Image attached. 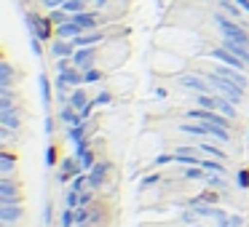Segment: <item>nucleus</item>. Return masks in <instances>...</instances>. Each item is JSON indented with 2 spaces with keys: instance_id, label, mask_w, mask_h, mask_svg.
Returning <instances> with one entry per match:
<instances>
[{
  "instance_id": "obj_1",
  "label": "nucleus",
  "mask_w": 249,
  "mask_h": 227,
  "mask_svg": "<svg viewBox=\"0 0 249 227\" xmlns=\"http://www.w3.org/2000/svg\"><path fill=\"white\" fill-rule=\"evenodd\" d=\"M206 81L212 83V91H220L222 97H228L231 102H236V104H241V99H244V88L238 86V83H233V81H228V78H222V75H217V72H209V75H204Z\"/></svg>"
},
{
  "instance_id": "obj_2",
  "label": "nucleus",
  "mask_w": 249,
  "mask_h": 227,
  "mask_svg": "<svg viewBox=\"0 0 249 227\" xmlns=\"http://www.w3.org/2000/svg\"><path fill=\"white\" fill-rule=\"evenodd\" d=\"M214 27L220 30L222 38H231V40H238V43L249 46V32L241 27V24H236V19H228V16H222V14H214Z\"/></svg>"
},
{
  "instance_id": "obj_3",
  "label": "nucleus",
  "mask_w": 249,
  "mask_h": 227,
  "mask_svg": "<svg viewBox=\"0 0 249 227\" xmlns=\"http://www.w3.org/2000/svg\"><path fill=\"white\" fill-rule=\"evenodd\" d=\"M22 203V187L11 177H0V206Z\"/></svg>"
},
{
  "instance_id": "obj_4",
  "label": "nucleus",
  "mask_w": 249,
  "mask_h": 227,
  "mask_svg": "<svg viewBox=\"0 0 249 227\" xmlns=\"http://www.w3.org/2000/svg\"><path fill=\"white\" fill-rule=\"evenodd\" d=\"M24 22H27L30 38H38V40H49L51 38V27H49L51 19H40L38 14H24Z\"/></svg>"
},
{
  "instance_id": "obj_5",
  "label": "nucleus",
  "mask_w": 249,
  "mask_h": 227,
  "mask_svg": "<svg viewBox=\"0 0 249 227\" xmlns=\"http://www.w3.org/2000/svg\"><path fill=\"white\" fill-rule=\"evenodd\" d=\"M209 56L214 62H222V65H231V67H236V70H241V72H247L249 70V65L241 59V56H236L233 51H228L225 46H220V49H212L209 51Z\"/></svg>"
},
{
  "instance_id": "obj_6",
  "label": "nucleus",
  "mask_w": 249,
  "mask_h": 227,
  "mask_svg": "<svg viewBox=\"0 0 249 227\" xmlns=\"http://www.w3.org/2000/svg\"><path fill=\"white\" fill-rule=\"evenodd\" d=\"M107 171H110V163L107 161H97V163H94V168L89 171V187H91V190H102Z\"/></svg>"
},
{
  "instance_id": "obj_7",
  "label": "nucleus",
  "mask_w": 249,
  "mask_h": 227,
  "mask_svg": "<svg viewBox=\"0 0 249 227\" xmlns=\"http://www.w3.org/2000/svg\"><path fill=\"white\" fill-rule=\"evenodd\" d=\"M83 168H81V158L78 155H72V158H65L62 161V168H59V182L65 184V182H72V177L75 174H81Z\"/></svg>"
},
{
  "instance_id": "obj_8",
  "label": "nucleus",
  "mask_w": 249,
  "mask_h": 227,
  "mask_svg": "<svg viewBox=\"0 0 249 227\" xmlns=\"http://www.w3.org/2000/svg\"><path fill=\"white\" fill-rule=\"evenodd\" d=\"M179 86L188 88V91H198V94H209L212 91V83L206 78H198V75H182L179 78Z\"/></svg>"
},
{
  "instance_id": "obj_9",
  "label": "nucleus",
  "mask_w": 249,
  "mask_h": 227,
  "mask_svg": "<svg viewBox=\"0 0 249 227\" xmlns=\"http://www.w3.org/2000/svg\"><path fill=\"white\" fill-rule=\"evenodd\" d=\"M94 49L91 46H86V49H75V54H72V67H78V70H89V67L94 65Z\"/></svg>"
},
{
  "instance_id": "obj_10",
  "label": "nucleus",
  "mask_w": 249,
  "mask_h": 227,
  "mask_svg": "<svg viewBox=\"0 0 249 227\" xmlns=\"http://www.w3.org/2000/svg\"><path fill=\"white\" fill-rule=\"evenodd\" d=\"M72 54H75V43L72 40H54L51 43V56H56V59H72Z\"/></svg>"
},
{
  "instance_id": "obj_11",
  "label": "nucleus",
  "mask_w": 249,
  "mask_h": 227,
  "mask_svg": "<svg viewBox=\"0 0 249 227\" xmlns=\"http://www.w3.org/2000/svg\"><path fill=\"white\" fill-rule=\"evenodd\" d=\"M83 32H86V30H83L75 19H70V22H65V24H56V35L65 38V40H75L78 35H83Z\"/></svg>"
},
{
  "instance_id": "obj_12",
  "label": "nucleus",
  "mask_w": 249,
  "mask_h": 227,
  "mask_svg": "<svg viewBox=\"0 0 249 227\" xmlns=\"http://www.w3.org/2000/svg\"><path fill=\"white\" fill-rule=\"evenodd\" d=\"M24 214V209L19 203H11V206H0V222L3 225H14V222H19Z\"/></svg>"
},
{
  "instance_id": "obj_13",
  "label": "nucleus",
  "mask_w": 249,
  "mask_h": 227,
  "mask_svg": "<svg viewBox=\"0 0 249 227\" xmlns=\"http://www.w3.org/2000/svg\"><path fill=\"white\" fill-rule=\"evenodd\" d=\"M59 120L65 123V129H67V126H81V123H86V120L81 118V113H78L75 107H70V104H65V107L59 110Z\"/></svg>"
},
{
  "instance_id": "obj_14",
  "label": "nucleus",
  "mask_w": 249,
  "mask_h": 227,
  "mask_svg": "<svg viewBox=\"0 0 249 227\" xmlns=\"http://www.w3.org/2000/svg\"><path fill=\"white\" fill-rule=\"evenodd\" d=\"M0 126L19 131L22 129V115H19L17 110H0Z\"/></svg>"
},
{
  "instance_id": "obj_15",
  "label": "nucleus",
  "mask_w": 249,
  "mask_h": 227,
  "mask_svg": "<svg viewBox=\"0 0 249 227\" xmlns=\"http://www.w3.org/2000/svg\"><path fill=\"white\" fill-rule=\"evenodd\" d=\"M56 75H62L67 83H70L72 88H81L83 83H86V78H83V70H78V67H67V70L56 72Z\"/></svg>"
},
{
  "instance_id": "obj_16",
  "label": "nucleus",
  "mask_w": 249,
  "mask_h": 227,
  "mask_svg": "<svg viewBox=\"0 0 249 227\" xmlns=\"http://www.w3.org/2000/svg\"><path fill=\"white\" fill-rule=\"evenodd\" d=\"M222 46H225L228 51H233L236 56H241V59L249 65V46L238 43V40H231V38H222Z\"/></svg>"
},
{
  "instance_id": "obj_17",
  "label": "nucleus",
  "mask_w": 249,
  "mask_h": 227,
  "mask_svg": "<svg viewBox=\"0 0 249 227\" xmlns=\"http://www.w3.org/2000/svg\"><path fill=\"white\" fill-rule=\"evenodd\" d=\"M206 129H209V136H214L217 142H231V129H225V126H217L214 120H206Z\"/></svg>"
},
{
  "instance_id": "obj_18",
  "label": "nucleus",
  "mask_w": 249,
  "mask_h": 227,
  "mask_svg": "<svg viewBox=\"0 0 249 227\" xmlns=\"http://www.w3.org/2000/svg\"><path fill=\"white\" fill-rule=\"evenodd\" d=\"M89 102H91V99L86 97V91H83V88H75V91L70 94V99H67V104H70V107H75L78 113H81V110L86 107Z\"/></svg>"
},
{
  "instance_id": "obj_19",
  "label": "nucleus",
  "mask_w": 249,
  "mask_h": 227,
  "mask_svg": "<svg viewBox=\"0 0 249 227\" xmlns=\"http://www.w3.org/2000/svg\"><path fill=\"white\" fill-rule=\"evenodd\" d=\"M14 86V67L8 62H0V88H11Z\"/></svg>"
},
{
  "instance_id": "obj_20",
  "label": "nucleus",
  "mask_w": 249,
  "mask_h": 227,
  "mask_svg": "<svg viewBox=\"0 0 249 227\" xmlns=\"http://www.w3.org/2000/svg\"><path fill=\"white\" fill-rule=\"evenodd\" d=\"M182 134H193V136H209V129L204 123H179L177 126Z\"/></svg>"
},
{
  "instance_id": "obj_21",
  "label": "nucleus",
  "mask_w": 249,
  "mask_h": 227,
  "mask_svg": "<svg viewBox=\"0 0 249 227\" xmlns=\"http://www.w3.org/2000/svg\"><path fill=\"white\" fill-rule=\"evenodd\" d=\"M102 40V32H83V35H78L72 43H75V49H86V46H94V43H99Z\"/></svg>"
},
{
  "instance_id": "obj_22",
  "label": "nucleus",
  "mask_w": 249,
  "mask_h": 227,
  "mask_svg": "<svg viewBox=\"0 0 249 227\" xmlns=\"http://www.w3.org/2000/svg\"><path fill=\"white\" fill-rule=\"evenodd\" d=\"M198 150L204 152V155H209V158H217V161H225V150H220L217 145H209V142H198Z\"/></svg>"
},
{
  "instance_id": "obj_23",
  "label": "nucleus",
  "mask_w": 249,
  "mask_h": 227,
  "mask_svg": "<svg viewBox=\"0 0 249 227\" xmlns=\"http://www.w3.org/2000/svg\"><path fill=\"white\" fill-rule=\"evenodd\" d=\"M198 166L209 174H225V166H222V161H217V158H201Z\"/></svg>"
},
{
  "instance_id": "obj_24",
  "label": "nucleus",
  "mask_w": 249,
  "mask_h": 227,
  "mask_svg": "<svg viewBox=\"0 0 249 227\" xmlns=\"http://www.w3.org/2000/svg\"><path fill=\"white\" fill-rule=\"evenodd\" d=\"M38 88H40V102H43V107H49L51 104V81L46 75L38 78Z\"/></svg>"
},
{
  "instance_id": "obj_25",
  "label": "nucleus",
  "mask_w": 249,
  "mask_h": 227,
  "mask_svg": "<svg viewBox=\"0 0 249 227\" xmlns=\"http://www.w3.org/2000/svg\"><path fill=\"white\" fill-rule=\"evenodd\" d=\"M0 110H17V97L11 88H0Z\"/></svg>"
},
{
  "instance_id": "obj_26",
  "label": "nucleus",
  "mask_w": 249,
  "mask_h": 227,
  "mask_svg": "<svg viewBox=\"0 0 249 227\" xmlns=\"http://www.w3.org/2000/svg\"><path fill=\"white\" fill-rule=\"evenodd\" d=\"M72 19H75V22L81 24L83 30H94V27H97V16H94V14H89V11L72 14Z\"/></svg>"
},
{
  "instance_id": "obj_27",
  "label": "nucleus",
  "mask_w": 249,
  "mask_h": 227,
  "mask_svg": "<svg viewBox=\"0 0 249 227\" xmlns=\"http://www.w3.org/2000/svg\"><path fill=\"white\" fill-rule=\"evenodd\" d=\"M214 222H217V227H244V216H238V214H225Z\"/></svg>"
},
{
  "instance_id": "obj_28",
  "label": "nucleus",
  "mask_w": 249,
  "mask_h": 227,
  "mask_svg": "<svg viewBox=\"0 0 249 227\" xmlns=\"http://www.w3.org/2000/svg\"><path fill=\"white\" fill-rule=\"evenodd\" d=\"M11 174H14V155L3 152L0 155V177H11Z\"/></svg>"
},
{
  "instance_id": "obj_29",
  "label": "nucleus",
  "mask_w": 249,
  "mask_h": 227,
  "mask_svg": "<svg viewBox=\"0 0 249 227\" xmlns=\"http://www.w3.org/2000/svg\"><path fill=\"white\" fill-rule=\"evenodd\" d=\"M196 104L204 110H217V97H212V94H198L196 97Z\"/></svg>"
},
{
  "instance_id": "obj_30",
  "label": "nucleus",
  "mask_w": 249,
  "mask_h": 227,
  "mask_svg": "<svg viewBox=\"0 0 249 227\" xmlns=\"http://www.w3.org/2000/svg\"><path fill=\"white\" fill-rule=\"evenodd\" d=\"M206 184H209L212 190H222V187H228L225 174H206Z\"/></svg>"
},
{
  "instance_id": "obj_31",
  "label": "nucleus",
  "mask_w": 249,
  "mask_h": 227,
  "mask_svg": "<svg viewBox=\"0 0 249 227\" xmlns=\"http://www.w3.org/2000/svg\"><path fill=\"white\" fill-rule=\"evenodd\" d=\"M70 187L72 190H75V193H83V190H86L89 187V171L86 174H75V177H72V184H70Z\"/></svg>"
},
{
  "instance_id": "obj_32",
  "label": "nucleus",
  "mask_w": 249,
  "mask_h": 227,
  "mask_svg": "<svg viewBox=\"0 0 249 227\" xmlns=\"http://www.w3.org/2000/svg\"><path fill=\"white\" fill-rule=\"evenodd\" d=\"M65 8L67 14H81V11H86V0H65Z\"/></svg>"
},
{
  "instance_id": "obj_33",
  "label": "nucleus",
  "mask_w": 249,
  "mask_h": 227,
  "mask_svg": "<svg viewBox=\"0 0 249 227\" xmlns=\"http://www.w3.org/2000/svg\"><path fill=\"white\" fill-rule=\"evenodd\" d=\"M81 206V193H75V190H67L65 193V209H78Z\"/></svg>"
},
{
  "instance_id": "obj_34",
  "label": "nucleus",
  "mask_w": 249,
  "mask_h": 227,
  "mask_svg": "<svg viewBox=\"0 0 249 227\" xmlns=\"http://www.w3.org/2000/svg\"><path fill=\"white\" fill-rule=\"evenodd\" d=\"M78 158H81V168H83V171H91V168H94V163H97V161H94V152H91V147H89V150H83Z\"/></svg>"
},
{
  "instance_id": "obj_35",
  "label": "nucleus",
  "mask_w": 249,
  "mask_h": 227,
  "mask_svg": "<svg viewBox=\"0 0 249 227\" xmlns=\"http://www.w3.org/2000/svg\"><path fill=\"white\" fill-rule=\"evenodd\" d=\"M185 179H206V174L209 171H204L201 166H185Z\"/></svg>"
},
{
  "instance_id": "obj_36",
  "label": "nucleus",
  "mask_w": 249,
  "mask_h": 227,
  "mask_svg": "<svg viewBox=\"0 0 249 227\" xmlns=\"http://www.w3.org/2000/svg\"><path fill=\"white\" fill-rule=\"evenodd\" d=\"M49 19H51L54 24H65V22H70V19H72V14H67L65 8H54V14H51Z\"/></svg>"
},
{
  "instance_id": "obj_37",
  "label": "nucleus",
  "mask_w": 249,
  "mask_h": 227,
  "mask_svg": "<svg viewBox=\"0 0 249 227\" xmlns=\"http://www.w3.org/2000/svg\"><path fill=\"white\" fill-rule=\"evenodd\" d=\"M59 225L62 227H75V209H65V211H62Z\"/></svg>"
},
{
  "instance_id": "obj_38",
  "label": "nucleus",
  "mask_w": 249,
  "mask_h": 227,
  "mask_svg": "<svg viewBox=\"0 0 249 227\" xmlns=\"http://www.w3.org/2000/svg\"><path fill=\"white\" fill-rule=\"evenodd\" d=\"M236 187L238 190H249V171L247 168H241V171L236 174Z\"/></svg>"
},
{
  "instance_id": "obj_39",
  "label": "nucleus",
  "mask_w": 249,
  "mask_h": 227,
  "mask_svg": "<svg viewBox=\"0 0 249 227\" xmlns=\"http://www.w3.org/2000/svg\"><path fill=\"white\" fill-rule=\"evenodd\" d=\"M46 166L49 168L56 166V147L54 145H46Z\"/></svg>"
},
{
  "instance_id": "obj_40",
  "label": "nucleus",
  "mask_w": 249,
  "mask_h": 227,
  "mask_svg": "<svg viewBox=\"0 0 249 227\" xmlns=\"http://www.w3.org/2000/svg\"><path fill=\"white\" fill-rule=\"evenodd\" d=\"M83 78H86V83H99L102 81V72L94 70V67H89V70H83Z\"/></svg>"
},
{
  "instance_id": "obj_41",
  "label": "nucleus",
  "mask_w": 249,
  "mask_h": 227,
  "mask_svg": "<svg viewBox=\"0 0 249 227\" xmlns=\"http://www.w3.org/2000/svg\"><path fill=\"white\" fill-rule=\"evenodd\" d=\"M89 222V206H78L75 209V225H83Z\"/></svg>"
},
{
  "instance_id": "obj_42",
  "label": "nucleus",
  "mask_w": 249,
  "mask_h": 227,
  "mask_svg": "<svg viewBox=\"0 0 249 227\" xmlns=\"http://www.w3.org/2000/svg\"><path fill=\"white\" fill-rule=\"evenodd\" d=\"M166 163H177V155H169V152H163V155H158L156 158V163H153V166H166Z\"/></svg>"
},
{
  "instance_id": "obj_43",
  "label": "nucleus",
  "mask_w": 249,
  "mask_h": 227,
  "mask_svg": "<svg viewBox=\"0 0 249 227\" xmlns=\"http://www.w3.org/2000/svg\"><path fill=\"white\" fill-rule=\"evenodd\" d=\"M91 102L97 104V107H105V104H110V102H113V97H110L107 91H102V94H99V97H94Z\"/></svg>"
},
{
  "instance_id": "obj_44",
  "label": "nucleus",
  "mask_w": 249,
  "mask_h": 227,
  "mask_svg": "<svg viewBox=\"0 0 249 227\" xmlns=\"http://www.w3.org/2000/svg\"><path fill=\"white\" fill-rule=\"evenodd\" d=\"M196 216H198V214H196L190 206H188V211H182V222H185V225H196Z\"/></svg>"
},
{
  "instance_id": "obj_45",
  "label": "nucleus",
  "mask_w": 249,
  "mask_h": 227,
  "mask_svg": "<svg viewBox=\"0 0 249 227\" xmlns=\"http://www.w3.org/2000/svg\"><path fill=\"white\" fill-rule=\"evenodd\" d=\"M30 51H33L35 56L43 54V49H40V40H38V38H30Z\"/></svg>"
},
{
  "instance_id": "obj_46",
  "label": "nucleus",
  "mask_w": 249,
  "mask_h": 227,
  "mask_svg": "<svg viewBox=\"0 0 249 227\" xmlns=\"http://www.w3.org/2000/svg\"><path fill=\"white\" fill-rule=\"evenodd\" d=\"M158 182V174H150V177H145L142 179V190H147V187H153V184Z\"/></svg>"
},
{
  "instance_id": "obj_47",
  "label": "nucleus",
  "mask_w": 249,
  "mask_h": 227,
  "mask_svg": "<svg viewBox=\"0 0 249 227\" xmlns=\"http://www.w3.org/2000/svg\"><path fill=\"white\" fill-rule=\"evenodd\" d=\"M43 129H46V136H51V131H54V118H46L43 120Z\"/></svg>"
},
{
  "instance_id": "obj_48",
  "label": "nucleus",
  "mask_w": 249,
  "mask_h": 227,
  "mask_svg": "<svg viewBox=\"0 0 249 227\" xmlns=\"http://www.w3.org/2000/svg\"><path fill=\"white\" fill-rule=\"evenodd\" d=\"M43 3L49 8H62V6H65V0H43Z\"/></svg>"
},
{
  "instance_id": "obj_49",
  "label": "nucleus",
  "mask_w": 249,
  "mask_h": 227,
  "mask_svg": "<svg viewBox=\"0 0 249 227\" xmlns=\"http://www.w3.org/2000/svg\"><path fill=\"white\" fill-rule=\"evenodd\" d=\"M81 206H91V193H86V190L81 193Z\"/></svg>"
},
{
  "instance_id": "obj_50",
  "label": "nucleus",
  "mask_w": 249,
  "mask_h": 227,
  "mask_svg": "<svg viewBox=\"0 0 249 227\" xmlns=\"http://www.w3.org/2000/svg\"><path fill=\"white\" fill-rule=\"evenodd\" d=\"M43 225H51V206H43Z\"/></svg>"
},
{
  "instance_id": "obj_51",
  "label": "nucleus",
  "mask_w": 249,
  "mask_h": 227,
  "mask_svg": "<svg viewBox=\"0 0 249 227\" xmlns=\"http://www.w3.org/2000/svg\"><path fill=\"white\" fill-rule=\"evenodd\" d=\"M236 3H238V8H241L244 14H249V0H236Z\"/></svg>"
},
{
  "instance_id": "obj_52",
  "label": "nucleus",
  "mask_w": 249,
  "mask_h": 227,
  "mask_svg": "<svg viewBox=\"0 0 249 227\" xmlns=\"http://www.w3.org/2000/svg\"><path fill=\"white\" fill-rule=\"evenodd\" d=\"M94 3H97L99 8H102V6H107V0H94Z\"/></svg>"
},
{
  "instance_id": "obj_53",
  "label": "nucleus",
  "mask_w": 249,
  "mask_h": 227,
  "mask_svg": "<svg viewBox=\"0 0 249 227\" xmlns=\"http://www.w3.org/2000/svg\"><path fill=\"white\" fill-rule=\"evenodd\" d=\"M75 227H89V222H83V225H75Z\"/></svg>"
},
{
  "instance_id": "obj_54",
  "label": "nucleus",
  "mask_w": 249,
  "mask_h": 227,
  "mask_svg": "<svg viewBox=\"0 0 249 227\" xmlns=\"http://www.w3.org/2000/svg\"><path fill=\"white\" fill-rule=\"evenodd\" d=\"M190 227H198V225H190Z\"/></svg>"
}]
</instances>
